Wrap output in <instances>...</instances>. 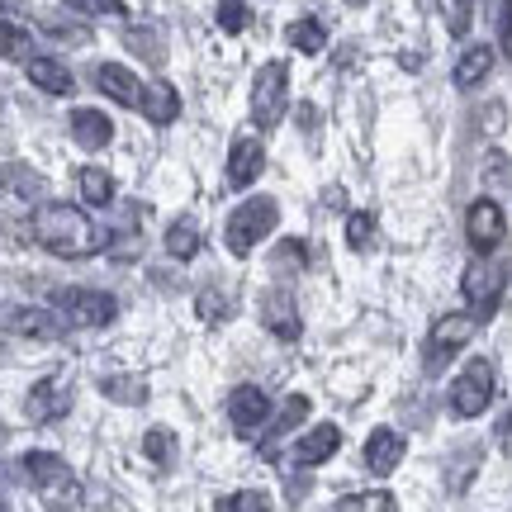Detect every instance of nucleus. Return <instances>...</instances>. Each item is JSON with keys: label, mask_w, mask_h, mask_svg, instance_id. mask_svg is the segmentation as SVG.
Wrapping results in <instances>:
<instances>
[{"label": "nucleus", "mask_w": 512, "mask_h": 512, "mask_svg": "<svg viewBox=\"0 0 512 512\" xmlns=\"http://www.w3.org/2000/svg\"><path fill=\"white\" fill-rule=\"evenodd\" d=\"M34 242L38 247H48L53 256H67V261H81V256H91L105 247V233L95 228L81 209L72 204H38L34 209Z\"/></svg>", "instance_id": "f257e3e1"}, {"label": "nucleus", "mask_w": 512, "mask_h": 512, "mask_svg": "<svg viewBox=\"0 0 512 512\" xmlns=\"http://www.w3.org/2000/svg\"><path fill=\"white\" fill-rule=\"evenodd\" d=\"M24 475H29V484L38 489V498H43L48 512H72L76 503H81V479H76L72 465L62 456H53V451H29V456H24Z\"/></svg>", "instance_id": "f03ea898"}, {"label": "nucleus", "mask_w": 512, "mask_h": 512, "mask_svg": "<svg viewBox=\"0 0 512 512\" xmlns=\"http://www.w3.org/2000/svg\"><path fill=\"white\" fill-rule=\"evenodd\" d=\"M275 223H280V204L271 195H252V200H242L228 223H223V242H228V252L233 256H252L261 247V238H271Z\"/></svg>", "instance_id": "7ed1b4c3"}, {"label": "nucleus", "mask_w": 512, "mask_h": 512, "mask_svg": "<svg viewBox=\"0 0 512 512\" xmlns=\"http://www.w3.org/2000/svg\"><path fill=\"white\" fill-rule=\"evenodd\" d=\"M290 105V67L271 57L261 72H256V86H252V119L261 128H275L280 124V114Z\"/></svg>", "instance_id": "20e7f679"}, {"label": "nucleus", "mask_w": 512, "mask_h": 512, "mask_svg": "<svg viewBox=\"0 0 512 512\" xmlns=\"http://www.w3.org/2000/svg\"><path fill=\"white\" fill-rule=\"evenodd\" d=\"M53 309L72 328H105V323H114L119 304H114V294H100V290H57Z\"/></svg>", "instance_id": "39448f33"}, {"label": "nucleus", "mask_w": 512, "mask_h": 512, "mask_svg": "<svg viewBox=\"0 0 512 512\" xmlns=\"http://www.w3.org/2000/svg\"><path fill=\"white\" fill-rule=\"evenodd\" d=\"M489 403H494V366L484 356H475L451 380V408H456V418H479Z\"/></svg>", "instance_id": "423d86ee"}, {"label": "nucleus", "mask_w": 512, "mask_h": 512, "mask_svg": "<svg viewBox=\"0 0 512 512\" xmlns=\"http://www.w3.org/2000/svg\"><path fill=\"white\" fill-rule=\"evenodd\" d=\"M460 290L470 299V318H475V323H489L498 313V304H503V271H498L489 256H479V261H470Z\"/></svg>", "instance_id": "0eeeda50"}, {"label": "nucleus", "mask_w": 512, "mask_h": 512, "mask_svg": "<svg viewBox=\"0 0 512 512\" xmlns=\"http://www.w3.org/2000/svg\"><path fill=\"white\" fill-rule=\"evenodd\" d=\"M228 422L238 427L242 437H256V432L271 422V399H266V389H256V384H238V389L228 394Z\"/></svg>", "instance_id": "6e6552de"}, {"label": "nucleus", "mask_w": 512, "mask_h": 512, "mask_svg": "<svg viewBox=\"0 0 512 512\" xmlns=\"http://www.w3.org/2000/svg\"><path fill=\"white\" fill-rule=\"evenodd\" d=\"M503 233H508L503 204H498V200H475V204H470V219H465V238H470V247H475V252L489 256L498 242H503Z\"/></svg>", "instance_id": "1a4fd4ad"}, {"label": "nucleus", "mask_w": 512, "mask_h": 512, "mask_svg": "<svg viewBox=\"0 0 512 512\" xmlns=\"http://www.w3.org/2000/svg\"><path fill=\"white\" fill-rule=\"evenodd\" d=\"M261 166H266V147L256 143L252 133H238L233 147H228V166H223V176L233 190H247V185L261 176Z\"/></svg>", "instance_id": "9d476101"}, {"label": "nucleus", "mask_w": 512, "mask_h": 512, "mask_svg": "<svg viewBox=\"0 0 512 512\" xmlns=\"http://www.w3.org/2000/svg\"><path fill=\"white\" fill-rule=\"evenodd\" d=\"M475 337V318L470 313H451V318H441L437 328H432V342H427V366L437 370L446 356H456L465 342Z\"/></svg>", "instance_id": "9b49d317"}, {"label": "nucleus", "mask_w": 512, "mask_h": 512, "mask_svg": "<svg viewBox=\"0 0 512 512\" xmlns=\"http://www.w3.org/2000/svg\"><path fill=\"white\" fill-rule=\"evenodd\" d=\"M95 86L110 95L114 105H128V110H143V81L128 72V67H119V62H100L95 67Z\"/></svg>", "instance_id": "f8f14e48"}, {"label": "nucleus", "mask_w": 512, "mask_h": 512, "mask_svg": "<svg viewBox=\"0 0 512 512\" xmlns=\"http://www.w3.org/2000/svg\"><path fill=\"white\" fill-rule=\"evenodd\" d=\"M67 408H72V389H67L62 375H48V380H38L29 389V418L34 422H57Z\"/></svg>", "instance_id": "ddd939ff"}, {"label": "nucleus", "mask_w": 512, "mask_h": 512, "mask_svg": "<svg viewBox=\"0 0 512 512\" xmlns=\"http://www.w3.org/2000/svg\"><path fill=\"white\" fill-rule=\"evenodd\" d=\"M0 323H5V332L38 337V342H53V337H62V332H67V323H62L53 309H10Z\"/></svg>", "instance_id": "4468645a"}, {"label": "nucleus", "mask_w": 512, "mask_h": 512, "mask_svg": "<svg viewBox=\"0 0 512 512\" xmlns=\"http://www.w3.org/2000/svg\"><path fill=\"white\" fill-rule=\"evenodd\" d=\"M261 323H266L280 342H299V332H304L299 309H294V299L285 290H271L266 299H261Z\"/></svg>", "instance_id": "2eb2a0df"}, {"label": "nucleus", "mask_w": 512, "mask_h": 512, "mask_svg": "<svg viewBox=\"0 0 512 512\" xmlns=\"http://www.w3.org/2000/svg\"><path fill=\"white\" fill-rule=\"evenodd\" d=\"M337 446H342V427H337V422H318L313 432H304V437L294 441V460L313 470V465H323V460L337 456Z\"/></svg>", "instance_id": "dca6fc26"}, {"label": "nucleus", "mask_w": 512, "mask_h": 512, "mask_svg": "<svg viewBox=\"0 0 512 512\" xmlns=\"http://www.w3.org/2000/svg\"><path fill=\"white\" fill-rule=\"evenodd\" d=\"M24 76L34 81L38 91H48V95H72L76 91L72 67H62L57 57H24Z\"/></svg>", "instance_id": "f3484780"}, {"label": "nucleus", "mask_w": 512, "mask_h": 512, "mask_svg": "<svg viewBox=\"0 0 512 512\" xmlns=\"http://www.w3.org/2000/svg\"><path fill=\"white\" fill-rule=\"evenodd\" d=\"M403 460V432H394V427H375L366 437V465L375 470V475H394Z\"/></svg>", "instance_id": "a211bd4d"}, {"label": "nucleus", "mask_w": 512, "mask_h": 512, "mask_svg": "<svg viewBox=\"0 0 512 512\" xmlns=\"http://www.w3.org/2000/svg\"><path fill=\"white\" fill-rule=\"evenodd\" d=\"M72 138H76V147H86V152L110 147L114 143L110 114H100V110H72Z\"/></svg>", "instance_id": "6ab92c4d"}, {"label": "nucleus", "mask_w": 512, "mask_h": 512, "mask_svg": "<svg viewBox=\"0 0 512 512\" xmlns=\"http://www.w3.org/2000/svg\"><path fill=\"white\" fill-rule=\"evenodd\" d=\"M498 53L489 48V43H475V48H465L456 62V86L460 91H475L479 81H489V72H494Z\"/></svg>", "instance_id": "aec40b11"}, {"label": "nucleus", "mask_w": 512, "mask_h": 512, "mask_svg": "<svg viewBox=\"0 0 512 512\" xmlns=\"http://www.w3.org/2000/svg\"><path fill=\"white\" fill-rule=\"evenodd\" d=\"M143 114L152 124H176L181 114V95L171 81H157V86H143Z\"/></svg>", "instance_id": "412c9836"}, {"label": "nucleus", "mask_w": 512, "mask_h": 512, "mask_svg": "<svg viewBox=\"0 0 512 512\" xmlns=\"http://www.w3.org/2000/svg\"><path fill=\"white\" fill-rule=\"evenodd\" d=\"M285 38H290V48H299L304 57H318L328 48V29H323L318 15H299L290 29H285Z\"/></svg>", "instance_id": "4be33fe9"}, {"label": "nucleus", "mask_w": 512, "mask_h": 512, "mask_svg": "<svg viewBox=\"0 0 512 512\" xmlns=\"http://www.w3.org/2000/svg\"><path fill=\"white\" fill-rule=\"evenodd\" d=\"M76 185H81V200L91 204V209H105V204L114 200V176L105 166H81Z\"/></svg>", "instance_id": "5701e85b"}, {"label": "nucleus", "mask_w": 512, "mask_h": 512, "mask_svg": "<svg viewBox=\"0 0 512 512\" xmlns=\"http://www.w3.org/2000/svg\"><path fill=\"white\" fill-rule=\"evenodd\" d=\"M0 185H5L10 195H19V200H38V195H43V176L29 171V166H19V162L0 166Z\"/></svg>", "instance_id": "b1692460"}, {"label": "nucleus", "mask_w": 512, "mask_h": 512, "mask_svg": "<svg viewBox=\"0 0 512 512\" xmlns=\"http://www.w3.org/2000/svg\"><path fill=\"white\" fill-rule=\"evenodd\" d=\"M195 252H200V228H195V223H171V228H166V256L190 261Z\"/></svg>", "instance_id": "393cba45"}, {"label": "nucleus", "mask_w": 512, "mask_h": 512, "mask_svg": "<svg viewBox=\"0 0 512 512\" xmlns=\"http://www.w3.org/2000/svg\"><path fill=\"white\" fill-rule=\"evenodd\" d=\"M304 418H309V399H304V394H290L285 408H280V418L266 422V427H271V437H285V432H294Z\"/></svg>", "instance_id": "a878e982"}, {"label": "nucleus", "mask_w": 512, "mask_h": 512, "mask_svg": "<svg viewBox=\"0 0 512 512\" xmlns=\"http://www.w3.org/2000/svg\"><path fill=\"white\" fill-rule=\"evenodd\" d=\"M332 512H394V498L384 489H370V494H347Z\"/></svg>", "instance_id": "bb28decb"}, {"label": "nucleus", "mask_w": 512, "mask_h": 512, "mask_svg": "<svg viewBox=\"0 0 512 512\" xmlns=\"http://www.w3.org/2000/svg\"><path fill=\"white\" fill-rule=\"evenodd\" d=\"M100 389H105V394H110V399H119V403H143L147 399V384L143 380H133V375H105V380H100Z\"/></svg>", "instance_id": "cd10ccee"}, {"label": "nucleus", "mask_w": 512, "mask_h": 512, "mask_svg": "<svg viewBox=\"0 0 512 512\" xmlns=\"http://www.w3.org/2000/svg\"><path fill=\"white\" fill-rule=\"evenodd\" d=\"M143 456L152 460V465H171V456H176V437L166 432V427H152L143 437Z\"/></svg>", "instance_id": "c85d7f7f"}, {"label": "nucleus", "mask_w": 512, "mask_h": 512, "mask_svg": "<svg viewBox=\"0 0 512 512\" xmlns=\"http://www.w3.org/2000/svg\"><path fill=\"white\" fill-rule=\"evenodd\" d=\"M67 10H76V15H91V19H124L128 5L124 0H62Z\"/></svg>", "instance_id": "c756f323"}, {"label": "nucleus", "mask_w": 512, "mask_h": 512, "mask_svg": "<svg viewBox=\"0 0 512 512\" xmlns=\"http://www.w3.org/2000/svg\"><path fill=\"white\" fill-rule=\"evenodd\" d=\"M29 29H19L15 19H0V57H29Z\"/></svg>", "instance_id": "7c9ffc66"}, {"label": "nucleus", "mask_w": 512, "mask_h": 512, "mask_svg": "<svg viewBox=\"0 0 512 512\" xmlns=\"http://www.w3.org/2000/svg\"><path fill=\"white\" fill-rule=\"evenodd\" d=\"M370 242H375V214L356 209V214L347 219V247H351V252H366Z\"/></svg>", "instance_id": "2f4dec72"}, {"label": "nucleus", "mask_w": 512, "mask_h": 512, "mask_svg": "<svg viewBox=\"0 0 512 512\" xmlns=\"http://www.w3.org/2000/svg\"><path fill=\"white\" fill-rule=\"evenodd\" d=\"M219 29L223 34H242L247 24H252V10H247V0H219Z\"/></svg>", "instance_id": "473e14b6"}, {"label": "nucleus", "mask_w": 512, "mask_h": 512, "mask_svg": "<svg viewBox=\"0 0 512 512\" xmlns=\"http://www.w3.org/2000/svg\"><path fill=\"white\" fill-rule=\"evenodd\" d=\"M219 512H271V498L256 489H238V494L219 498Z\"/></svg>", "instance_id": "72a5a7b5"}, {"label": "nucleus", "mask_w": 512, "mask_h": 512, "mask_svg": "<svg viewBox=\"0 0 512 512\" xmlns=\"http://www.w3.org/2000/svg\"><path fill=\"white\" fill-rule=\"evenodd\" d=\"M128 48H138V53H152V62H162V38L157 34H128Z\"/></svg>", "instance_id": "f704fd0d"}, {"label": "nucleus", "mask_w": 512, "mask_h": 512, "mask_svg": "<svg viewBox=\"0 0 512 512\" xmlns=\"http://www.w3.org/2000/svg\"><path fill=\"white\" fill-rule=\"evenodd\" d=\"M275 256H280V266H304V242L285 238L280 247H275Z\"/></svg>", "instance_id": "c9c22d12"}, {"label": "nucleus", "mask_w": 512, "mask_h": 512, "mask_svg": "<svg viewBox=\"0 0 512 512\" xmlns=\"http://www.w3.org/2000/svg\"><path fill=\"white\" fill-rule=\"evenodd\" d=\"M0 512H10V503H5V498H0Z\"/></svg>", "instance_id": "e433bc0d"}, {"label": "nucleus", "mask_w": 512, "mask_h": 512, "mask_svg": "<svg viewBox=\"0 0 512 512\" xmlns=\"http://www.w3.org/2000/svg\"><path fill=\"white\" fill-rule=\"evenodd\" d=\"M347 5H366V0H347Z\"/></svg>", "instance_id": "4c0bfd02"}]
</instances>
